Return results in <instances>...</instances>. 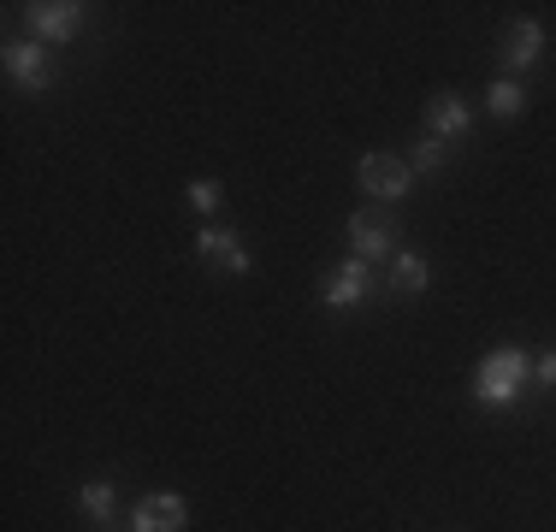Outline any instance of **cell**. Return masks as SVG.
I'll use <instances>...</instances> for the list:
<instances>
[{
  "label": "cell",
  "mask_w": 556,
  "mask_h": 532,
  "mask_svg": "<svg viewBox=\"0 0 556 532\" xmlns=\"http://www.w3.org/2000/svg\"><path fill=\"white\" fill-rule=\"evenodd\" d=\"M527 384H533V355L521 343H503V350L480 355V367H473V403L485 415H509V408H521Z\"/></svg>",
  "instance_id": "1"
},
{
  "label": "cell",
  "mask_w": 556,
  "mask_h": 532,
  "mask_svg": "<svg viewBox=\"0 0 556 532\" xmlns=\"http://www.w3.org/2000/svg\"><path fill=\"white\" fill-rule=\"evenodd\" d=\"M355 183H362V195H367V202L391 207V202H403V195L415 190V172H408V160H403V154L367 149L362 160H355Z\"/></svg>",
  "instance_id": "2"
},
{
  "label": "cell",
  "mask_w": 556,
  "mask_h": 532,
  "mask_svg": "<svg viewBox=\"0 0 556 532\" xmlns=\"http://www.w3.org/2000/svg\"><path fill=\"white\" fill-rule=\"evenodd\" d=\"M350 249L362 255L367 266H379V261H396L403 255V243H396V213L391 207H362V213H350Z\"/></svg>",
  "instance_id": "3"
},
{
  "label": "cell",
  "mask_w": 556,
  "mask_h": 532,
  "mask_svg": "<svg viewBox=\"0 0 556 532\" xmlns=\"http://www.w3.org/2000/svg\"><path fill=\"white\" fill-rule=\"evenodd\" d=\"M367 296H374V266H367L362 255L338 261L332 273H326V284H320V308L326 314H355V308H367Z\"/></svg>",
  "instance_id": "4"
},
{
  "label": "cell",
  "mask_w": 556,
  "mask_h": 532,
  "mask_svg": "<svg viewBox=\"0 0 556 532\" xmlns=\"http://www.w3.org/2000/svg\"><path fill=\"white\" fill-rule=\"evenodd\" d=\"M24 18H30L36 42L65 48V42H77V36H84L89 7H84V0H36V7H24Z\"/></svg>",
  "instance_id": "5"
},
{
  "label": "cell",
  "mask_w": 556,
  "mask_h": 532,
  "mask_svg": "<svg viewBox=\"0 0 556 532\" xmlns=\"http://www.w3.org/2000/svg\"><path fill=\"white\" fill-rule=\"evenodd\" d=\"M7 77H12V89H24V96H42V89H54V48L48 42H7Z\"/></svg>",
  "instance_id": "6"
},
{
  "label": "cell",
  "mask_w": 556,
  "mask_h": 532,
  "mask_svg": "<svg viewBox=\"0 0 556 532\" xmlns=\"http://www.w3.org/2000/svg\"><path fill=\"white\" fill-rule=\"evenodd\" d=\"M195 255H202L207 273H225V278L255 273V255L243 249V237H237L231 225H202V231H195Z\"/></svg>",
  "instance_id": "7"
},
{
  "label": "cell",
  "mask_w": 556,
  "mask_h": 532,
  "mask_svg": "<svg viewBox=\"0 0 556 532\" xmlns=\"http://www.w3.org/2000/svg\"><path fill=\"white\" fill-rule=\"evenodd\" d=\"M420 118H427V137H439L444 149H450V142H468L473 125H480V118H473V106L462 101V96H450V89L420 106Z\"/></svg>",
  "instance_id": "8"
},
{
  "label": "cell",
  "mask_w": 556,
  "mask_h": 532,
  "mask_svg": "<svg viewBox=\"0 0 556 532\" xmlns=\"http://www.w3.org/2000/svg\"><path fill=\"white\" fill-rule=\"evenodd\" d=\"M539 60H545V24L539 18H509V30H503V72L527 77Z\"/></svg>",
  "instance_id": "9"
},
{
  "label": "cell",
  "mask_w": 556,
  "mask_h": 532,
  "mask_svg": "<svg viewBox=\"0 0 556 532\" xmlns=\"http://www.w3.org/2000/svg\"><path fill=\"white\" fill-rule=\"evenodd\" d=\"M184 527H190V503L178 491H149L130 509V532H184Z\"/></svg>",
  "instance_id": "10"
},
{
  "label": "cell",
  "mask_w": 556,
  "mask_h": 532,
  "mask_svg": "<svg viewBox=\"0 0 556 532\" xmlns=\"http://www.w3.org/2000/svg\"><path fill=\"white\" fill-rule=\"evenodd\" d=\"M427 290H432V261L420 255V249H403V255L386 266V296L415 302V296H427Z\"/></svg>",
  "instance_id": "11"
},
{
  "label": "cell",
  "mask_w": 556,
  "mask_h": 532,
  "mask_svg": "<svg viewBox=\"0 0 556 532\" xmlns=\"http://www.w3.org/2000/svg\"><path fill=\"white\" fill-rule=\"evenodd\" d=\"M77 515L108 532L118 521V485L113 479H84V485H77Z\"/></svg>",
  "instance_id": "12"
},
{
  "label": "cell",
  "mask_w": 556,
  "mask_h": 532,
  "mask_svg": "<svg viewBox=\"0 0 556 532\" xmlns=\"http://www.w3.org/2000/svg\"><path fill=\"white\" fill-rule=\"evenodd\" d=\"M485 113L503 118V125H509V118H521V113H527V89H521V77H497L492 96H485Z\"/></svg>",
  "instance_id": "13"
},
{
  "label": "cell",
  "mask_w": 556,
  "mask_h": 532,
  "mask_svg": "<svg viewBox=\"0 0 556 532\" xmlns=\"http://www.w3.org/2000/svg\"><path fill=\"white\" fill-rule=\"evenodd\" d=\"M444 166H450V149H444L439 137H420L415 154H408V172H415V178H439Z\"/></svg>",
  "instance_id": "14"
},
{
  "label": "cell",
  "mask_w": 556,
  "mask_h": 532,
  "mask_svg": "<svg viewBox=\"0 0 556 532\" xmlns=\"http://www.w3.org/2000/svg\"><path fill=\"white\" fill-rule=\"evenodd\" d=\"M184 202H190L195 213H219V202H225V183H219V178H195L190 190H184Z\"/></svg>",
  "instance_id": "15"
},
{
  "label": "cell",
  "mask_w": 556,
  "mask_h": 532,
  "mask_svg": "<svg viewBox=\"0 0 556 532\" xmlns=\"http://www.w3.org/2000/svg\"><path fill=\"white\" fill-rule=\"evenodd\" d=\"M533 384H539V391H556V350L533 355Z\"/></svg>",
  "instance_id": "16"
},
{
  "label": "cell",
  "mask_w": 556,
  "mask_h": 532,
  "mask_svg": "<svg viewBox=\"0 0 556 532\" xmlns=\"http://www.w3.org/2000/svg\"><path fill=\"white\" fill-rule=\"evenodd\" d=\"M108 532H113V527H108Z\"/></svg>",
  "instance_id": "17"
}]
</instances>
